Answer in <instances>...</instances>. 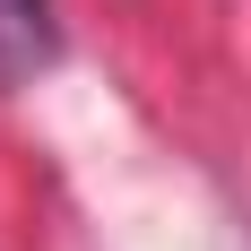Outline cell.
<instances>
[{
  "label": "cell",
  "instance_id": "obj_1",
  "mask_svg": "<svg viewBox=\"0 0 251 251\" xmlns=\"http://www.w3.org/2000/svg\"><path fill=\"white\" fill-rule=\"evenodd\" d=\"M52 52H61L52 0H0V87H26Z\"/></svg>",
  "mask_w": 251,
  "mask_h": 251
}]
</instances>
